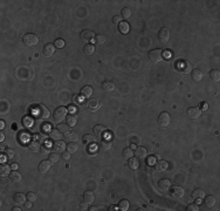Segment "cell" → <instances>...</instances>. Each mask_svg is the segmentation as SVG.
<instances>
[{
    "mask_svg": "<svg viewBox=\"0 0 220 211\" xmlns=\"http://www.w3.org/2000/svg\"><path fill=\"white\" fill-rule=\"evenodd\" d=\"M102 106H103L102 101H101L100 99H97V97H90L89 100L87 101V103H86L87 109H88L89 111L98 110Z\"/></svg>",
    "mask_w": 220,
    "mask_h": 211,
    "instance_id": "cell-1",
    "label": "cell"
},
{
    "mask_svg": "<svg viewBox=\"0 0 220 211\" xmlns=\"http://www.w3.org/2000/svg\"><path fill=\"white\" fill-rule=\"evenodd\" d=\"M22 42L27 47H34V46H36L39 43V38L35 34L32 33L25 34L24 37H22Z\"/></svg>",
    "mask_w": 220,
    "mask_h": 211,
    "instance_id": "cell-2",
    "label": "cell"
},
{
    "mask_svg": "<svg viewBox=\"0 0 220 211\" xmlns=\"http://www.w3.org/2000/svg\"><path fill=\"white\" fill-rule=\"evenodd\" d=\"M54 121L58 122V123H61L63 122V120H66L67 117V109L65 107H58L55 110H54Z\"/></svg>",
    "mask_w": 220,
    "mask_h": 211,
    "instance_id": "cell-3",
    "label": "cell"
},
{
    "mask_svg": "<svg viewBox=\"0 0 220 211\" xmlns=\"http://www.w3.org/2000/svg\"><path fill=\"white\" fill-rule=\"evenodd\" d=\"M149 59L153 63H159L163 60V52L160 49H152L149 52Z\"/></svg>",
    "mask_w": 220,
    "mask_h": 211,
    "instance_id": "cell-4",
    "label": "cell"
},
{
    "mask_svg": "<svg viewBox=\"0 0 220 211\" xmlns=\"http://www.w3.org/2000/svg\"><path fill=\"white\" fill-rule=\"evenodd\" d=\"M170 122H171V117L169 115V113L166 111H163L160 113V115L158 116V123L162 128H166L170 125Z\"/></svg>",
    "mask_w": 220,
    "mask_h": 211,
    "instance_id": "cell-5",
    "label": "cell"
},
{
    "mask_svg": "<svg viewBox=\"0 0 220 211\" xmlns=\"http://www.w3.org/2000/svg\"><path fill=\"white\" fill-rule=\"evenodd\" d=\"M170 37H171V34H170V29L168 27H163L159 31V33H158V40L162 43L168 42L169 40H170Z\"/></svg>",
    "mask_w": 220,
    "mask_h": 211,
    "instance_id": "cell-6",
    "label": "cell"
},
{
    "mask_svg": "<svg viewBox=\"0 0 220 211\" xmlns=\"http://www.w3.org/2000/svg\"><path fill=\"white\" fill-rule=\"evenodd\" d=\"M171 196L175 198V199H182L183 197L185 196V189L182 187H176L172 188V190H171Z\"/></svg>",
    "mask_w": 220,
    "mask_h": 211,
    "instance_id": "cell-7",
    "label": "cell"
},
{
    "mask_svg": "<svg viewBox=\"0 0 220 211\" xmlns=\"http://www.w3.org/2000/svg\"><path fill=\"white\" fill-rule=\"evenodd\" d=\"M54 53H55V46H54L53 43H46V45L43 46V55H45L46 58L53 56Z\"/></svg>",
    "mask_w": 220,
    "mask_h": 211,
    "instance_id": "cell-8",
    "label": "cell"
},
{
    "mask_svg": "<svg viewBox=\"0 0 220 211\" xmlns=\"http://www.w3.org/2000/svg\"><path fill=\"white\" fill-rule=\"evenodd\" d=\"M36 115H38L39 117L43 119V120H47L48 117H49V110H48L45 106L40 105L38 108H36Z\"/></svg>",
    "mask_w": 220,
    "mask_h": 211,
    "instance_id": "cell-9",
    "label": "cell"
},
{
    "mask_svg": "<svg viewBox=\"0 0 220 211\" xmlns=\"http://www.w3.org/2000/svg\"><path fill=\"white\" fill-rule=\"evenodd\" d=\"M67 149L66 144L63 143L62 141H56L55 143L53 144V151L56 154H62L65 153V150Z\"/></svg>",
    "mask_w": 220,
    "mask_h": 211,
    "instance_id": "cell-10",
    "label": "cell"
},
{
    "mask_svg": "<svg viewBox=\"0 0 220 211\" xmlns=\"http://www.w3.org/2000/svg\"><path fill=\"white\" fill-rule=\"evenodd\" d=\"M187 115L190 119H198L201 115V110L198 107H191L187 109Z\"/></svg>",
    "mask_w": 220,
    "mask_h": 211,
    "instance_id": "cell-11",
    "label": "cell"
},
{
    "mask_svg": "<svg viewBox=\"0 0 220 211\" xmlns=\"http://www.w3.org/2000/svg\"><path fill=\"white\" fill-rule=\"evenodd\" d=\"M80 37H81V39L84 40V41H90L93 39H95V34H94V32L90 31V29H84V31L81 32Z\"/></svg>",
    "mask_w": 220,
    "mask_h": 211,
    "instance_id": "cell-12",
    "label": "cell"
},
{
    "mask_svg": "<svg viewBox=\"0 0 220 211\" xmlns=\"http://www.w3.org/2000/svg\"><path fill=\"white\" fill-rule=\"evenodd\" d=\"M169 168V163L166 161H164V159H160V161H158L156 165H155V169L157 170L158 173H164V171H166Z\"/></svg>",
    "mask_w": 220,
    "mask_h": 211,
    "instance_id": "cell-13",
    "label": "cell"
},
{
    "mask_svg": "<svg viewBox=\"0 0 220 211\" xmlns=\"http://www.w3.org/2000/svg\"><path fill=\"white\" fill-rule=\"evenodd\" d=\"M191 76H192V80H193L194 82H199L203 80L204 74H203V72H201L200 69L196 68V69H192L191 71Z\"/></svg>",
    "mask_w": 220,
    "mask_h": 211,
    "instance_id": "cell-14",
    "label": "cell"
},
{
    "mask_svg": "<svg viewBox=\"0 0 220 211\" xmlns=\"http://www.w3.org/2000/svg\"><path fill=\"white\" fill-rule=\"evenodd\" d=\"M93 93H94V89H93V87L89 86V85L82 87L81 95L83 96V97H86V99H90L91 96H93Z\"/></svg>",
    "mask_w": 220,
    "mask_h": 211,
    "instance_id": "cell-15",
    "label": "cell"
},
{
    "mask_svg": "<svg viewBox=\"0 0 220 211\" xmlns=\"http://www.w3.org/2000/svg\"><path fill=\"white\" fill-rule=\"evenodd\" d=\"M158 187L162 190H170L171 189V181L168 179V178H162L158 182Z\"/></svg>",
    "mask_w": 220,
    "mask_h": 211,
    "instance_id": "cell-16",
    "label": "cell"
},
{
    "mask_svg": "<svg viewBox=\"0 0 220 211\" xmlns=\"http://www.w3.org/2000/svg\"><path fill=\"white\" fill-rule=\"evenodd\" d=\"M50 165H52V163L49 161H42L39 164V171L41 174H47L50 169Z\"/></svg>",
    "mask_w": 220,
    "mask_h": 211,
    "instance_id": "cell-17",
    "label": "cell"
},
{
    "mask_svg": "<svg viewBox=\"0 0 220 211\" xmlns=\"http://www.w3.org/2000/svg\"><path fill=\"white\" fill-rule=\"evenodd\" d=\"M65 139L67 140L68 142H76L77 140H79V135L76 133H74V131L68 130V131L65 133Z\"/></svg>",
    "mask_w": 220,
    "mask_h": 211,
    "instance_id": "cell-18",
    "label": "cell"
},
{
    "mask_svg": "<svg viewBox=\"0 0 220 211\" xmlns=\"http://www.w3.org/2000/svg\"><path fill=\"white\" fill-rule=\"evenodd\" d=\"M94 134H95L96 137H98V139H101V136H103V135L105 134V131H107V129H105V127H103V125H97L94 127Z\"/></svg>",
    "mask_w": 220,
    "mask_h": 211,
    "instance_id": "cell-19",
    "label": "cell"
},
{
    "mask_svg": "<svg viewBox=\"0 0 220 211\" xmlns=\"http://www.w3.org/2000/svg\"><path fill=\"white\" fill-rule=\"evenodd\" d=\"M192 197H193L194 199H197V202H200L201 198L205 197V191H204L203 189H199V188H198V189L192 191Z\"/></svg>",
    "mask_w": 220,
    "mask_h": 211,
    "instance_id": "cell-20",
    "label": "cell"
},
{
    "mask_svg": "<svg viewBox=\"0 0 220 211\" xmlns=\"http://www.w3.org/2000/svg\"><path fill=\"white\" fill-rule=\"evenodd\" d=\"M215 203H217V198L214 196H206L205 199H204V204H205L206 208H213L215 205Z\"/></svg>",
    "mask_w": 220,
    "mask_h": 211,
    "instance_id": "cell-21",
    "label": "cell"
},
{
    "mask_svg": "<svg viewBox=\"0 0 220 211\" xmlns=\"http://www.w3.org/2000/svg\"><path fill=\"white\" fill-rule=\"evenodd\" d=\"M102 89L104 91H115V83L111 81H103L102 82Z\"/></svg>",
    "mask_w": 220,
    "mask_h": 211,
    "instance_id": "cell-22",
    "label": "cell"
},
{
    "mask_svg": "<svg viewBox=\"0 0 220 211\" xmlns=\"http://www.w3.org/2000/svg\"><path fill=\"white\" fill-rule=\"evenodd\" d=\"M135 155H136V157L138 158H145L148 156V151H146V149L144 148V147H137L136 149V151H135Z\"/></svg>",
    "mask_w": 220,
    "mask_h": 211,
    "instance_id": "cell-23",
    "label": "cell"
},
{
    "mask_svg": "<svg viewBox=\"0 0 220 211\" xmlns=\"http://www.w3.org/2000/svg\"><path fill=\"white\" fill-rule=\"evenodd\" d=\"M100 147L103 151H109L112 148V142L110 140H102L100 142Z\"/></svg>",
    "mask_w": 220,
    "mask_h": 211,
    "instance_id": "cell-24",
    "label": "cell"
},
{
    "mask_svg": "<svg viewBox=\"0 0 220 211\" xmlns=\"http://www.w3.org/2000/svg\"><path fill=\"white\" fill-rule=\"evenodd\" d=\"M49 137H50V140H54V141H60L62 139V134L59 129H52L49 131Z\"/></svg>",
    "mask_w": 220,
    "mask_h": 211,
    "instance_id": "cell-25",
    "label": "cell"
},
{
    "mask_svg": "<svg viewBox=\"0 0 220 211\" xmlns=\"http://www.w3.org/2000/svg\"><path fill=\"white\" fill-rule=\"evenodd\" d=\"M26 196H25L24 194H21V192H17L14 194V196H13V201L17 203V204H24L25 202H26Z\"/></svg>",
    "mask_w": 220,
    "mask_h": 211,
    "instance_id": "cell-26",
    "label": "cell"
},
{
    "mask_svg": "<svg viewBox=\"0 0 220 211\" xmlns=\"http://www.w3.org/2000/svg\"><path fill=\"white\" fill-rule=\"evenodd\" d=\"M40 144H39L38 141H31L28 143V150L31 153H38L40 151Z\"/></svg>",
    "mask_w": 220,
    "mask_h": 211,
    "instance_id": "cell-27",
    "label": "cell"
},
{
    "mask_svg": "<svg viewBox=\"0 0 220 211\" xmlns=\"http://www.w3.org/2000/svg\"><path fill=\"white\" fill-rule=\"evenodd\" d=\"M95 201V196L91 191H86L83 194V202H86L87 204H91Z\"/></svg>",
    "mask_w": 220,
    "mask_h": 211,
    "instance_id": "cell-28",
    "label": "cell"
},
{
    "mask_svg": "<svg viewBox=\"0 0 220 211\" xmlns=\"http://www.w3.org/2000/svg\"><path fill=\"white\" fill-rule=\"evenodd\" d=\"M118 31H120L122 34H128L130 31V26L127 21H121L120 25H118Z\"/></svg>",
    "mask_w": 220,
    "mask_h": 211,
    "instance_id": "cell-29",
    "label": "cell"
},
{
    "mask_svg": "<svg viewBox=\"0 0 220 211\" xmlns=\"http://www.w3.org/2000/svg\"><path fill=\"white\" fill-rule=\"evenodd\" d=\"M21 178H22V176H21V174H20L19 171H17V170H14V171H11L10 179L12 181V182L19 183L20 181H21Z\"/></svg>",
    "mask_w": 220,
    "mask_h": 211,
    "instance_id": "cell-30",
    "label": "cell"
},
{
    "mask_svg": "<svg viewBox=\"0 0 220 211\" xmlns=\"http://www.w3.org/2000/svg\"><path fill=\"white\" fill-rule=\"evenodd\" d=\"M11 174V167L10 165H7V164L2 163L0 165V175L2 176V177H5V176H10Z\"/></svg>",
    "mask_w": 220,
    "mask_h": 211,
    "instance_id": "cell-31",
    "label": "cell"
},
{
    "mask_svg": "<svg viewBox=\"0 0 220 211\" xmlns=\"http://www.w3.org/2000/svg\"><path fill=\"white\" fill-rule=\"evenodd\" d=\"M129 168L132 169V170H136V169L139 168V161L137 157H132L129 158Z\"/></svg>",
    "mask_w": 220,
    "mask_h": 211,
    "instance_id": "cell-32",
    "label": "cell"
},
{
    "mask_svg": "<svg viewBox=\"0 0 220 211\" xmlns=\"http://www.w3.org/2000/svg\"><path fill=\"white\" fill-rule=\"evenodd\" d=\"M96 141V136H94V135L91 134H87L83 136V143L84 144H94Z\"/></svg>",
    "mask_w": 220,
    "mask_h": 211,
    "instance_id": "cell-33",
    "label": "cell"
},
{
    "mask_svg": "<svg viewBox=\"0 0 220 211\" xmlns=\"http://www.w3.org/2000/svg\"><path fill=\"white\" fill-rule=\"evenodd\" d=\"M83 52L86 55H93L95 53V46L91 45V43H87L86 46L83 47Z\"/></svg>",
    "mask_w": 220,
    "mask_h": 211,
    "instance_id": "cell-34",
    "label": "cell"
},
{
    "mask_svg": "<svg viewBox=\"0 0 220 211\" xmlns=\"http://www.w3.org/2000/svg\"><path fill=\"white\" fill-rule=\"evenodd\" d=\"M192 71V65L190 63V61H183L182 62V72L184 74H189Z\"/></svg>",
    "mask_w": 220,
    "mask_h": 211,
    "instance_id": "cell-35",
    "label": "cell"
},
{
    "mask_svg": "<svg viewBox=\"0 0 220 211\" xmlns=\"http://www.w3.org/2000/svg\"><path fill=\"white\" fill-rule=\"evenodd\" d=\"M66 122H67L68 127H74V125H76V122H77L76 116L73 115V114L67 115V117H66Z\"/></svg>",
    "mask_w": 220,
    "mask_h": 211,
    "instance_id": "cell-36",
    "label": "cell"
},
{
    "mask_svg": "<svg viewBox=\"0 0 220 211\" xmlns=\"http://www.w3.org/2000/svg\"><path fill=\"white\" fill-rule=\"evenodd\" d=\"M122 155H123V157H124V158L129 159V158H131L135 155V151L132 150V148H130V147H127V148L123 149V153H122Z\"/></svg>",
    "mask_w": 220,
    "mask_h": 211,
    "instance_id": "cell-37",
    "label": "cell"
},
{
    "mask_svg": "<svg viewBox=\"0 0 220 211\" xmlns=\"http://www.w3.org/2000/svg\"><path fill=\"white\" fill-rule=\"evenodd\" d=\"M210 77L212 81L214 82H219L220 80V72L218 69H212L210 72Z\"/></svg>",
    "mask_w": 220,
    "mask_h": 211,
    "instance_id": "cell-38",
    "label": "cell"
},
{
    "mask_svg": "<svg viewBox=\"0 0 220 211\" xmlns=\"http://www.w3.org/2000/svg\"><path fill=\"white\" fill-rule=\"evenodd\" d=\"M129 206H130V203L128 199H122V201H120V203H118V208H120L122 211L129 210Z\"/></svg>",
    "mask_w": 220,
    "mask_h": 211,
    "instance_id": "cell-39",
    "label": "cell"
},
{
    "mask_svg": "<svg viewBox=\"0 0 220 211\" xmlns=\"http://www.w3.org/2000/svg\"><path fill=\"white\" fill-rule=\"evenodd\" d=\"M79 150V145H77L75 142H70V143L67 145V151L70 154H75Z\"/></svg>",
    "mask_w": 220,
    "mask_h": 211,
    "instance_id": "cell-40",
    "label": "cell"
},
{
    "mask_svg": "<svg viewBox=\"0 0 220 211\" xmlns=\"http://www.w3.org/2000/svg\"><path fill=\"white\" fill-rule=\"evenodd\" d=\"M131 14H132V12H131V10L130 8H123L122 10V12H121V18H123V19L128 20L131 17Z\"/></svg>",
    "mask_w": 220,
    "mask_h": 211,
    "instance_id": "cell-41",
    "label": "cell"
},
{
    "mask_svg": "<svg viewBox=\"0 0 220 211\" xmlns=\"http://www.w3.org/2000/svg\"><path fill=\"white\" fill-rule=\"evenodd\" d=\"M105 40H107V37H105L104 34H98V35H96L95 37L96 45H103V43L105 42Z\"/></svg>",
    "mask_w": 220,
    "mask_h": 211,
    "instance_id": "cell-42",
    "label": "cell"
},
{
    "mask_svg": "<svg viewBox=\"0 0 220 211\" xmlns=\"http://www.w3.org/2000/svg\"><path fill=\"white\" fill-rule=\"evenodd\" d=\"M40 151H41L40 154H42V155L50 153V145H49V143H43L41 145V148H40Z\"/></svg>",
    "mask_w": 220,
    "mask_h": 211,
    "instance_id": "cell-43",
    "label": "cell"
},
{
    "mask_svg": "<svg viewBox=\"0 0 220 211\" xmlns=\"http://www.w3.org/2000/svg\"><path fill=\"white\" fill-rule=\"evenodd\" d=\"M48 161H49L52 164L58 163L59 162V155L56 153H50L49 154V158H48Z\"/></svg>",
    "mask_w": 220,
    "mask_h": 211,
    "instance_id": "cell-44",
    "label": "cell"
},
{
    "mask_svg": "<svg viewBox=\"0 0 220 211\" xmlns=\"http://www.w3.org/2000/svg\"><path fill=\"white\" fill-rule=\"evenodd\" d=\"M26 198H27V201H29V202H35L36 199H38V196H36V194L35 192H32V191H29V192H27V195H26Z\"/></svg>",
    "mask_w": 220,
    "mask_h": 211,
    "instance_id": "cell-45",
    "label": "cell"
},
{
    "mask_svg": "<svg viewBox=\"0 0 220 211\" xmlns=\"http://www.w3.org/2000/svg\"><path fill=\"white\" fill-rule=\"evenodd\" d=\"M54 46H55V48H63L65 47V40L61 38L56 39V40L54 41Z\"/></svg>",
    "mask_w": 220,
    "mask_h": 211,
    "instance_id": "cell-46",
    "label": "cell"
},
{
    "mask_svg": "<svg viewBox=\"0 0 220 211\" xmlns=\"http://www.w3.org/2000/svg\"><path fill=\"white\" fill-rule=\"evenodd\" d=\"M5 155H6V157L7 158H13L15 156V151H14V149H12V148H7L5 150Z\"/></svg>",
    "mask_w": 220,
    "mask_h": 211,
    "instance_id": "cell-47",
    "label": "cell"
},
{
    "mask_svg": "<svg viewBox=\"0 0 220 211\" xmlns=\"http://www.w3.org/2000/svg\"><path fill=\"white\" fill-rule=\"evenodd\" d=\"M187 211H199V206L198 204H194V203H191V204H189L187 205Z\"/></svg>",
    "mask_w": 220,
    "mask_h": 211,
    "instance_id": "cell-48",
    "label": "cell"
},
{
    "mask_svg": "<svg viewBox=\"0 0 220 211\" xmlns=\"http://www.w3.org/2000/svg\"><path fill=\"white\" fill-rule=\"evenodd\" d=\"M121 20H122V18H121L120 15H115V17L112 18V22H114L115 25H120Z\"/></svg>",
    "mask_w": 220,
    "mask_h": 211,
    "instance_id": "cell-49",
    "label": "cell"
},
{
    "mask_svg": "<svg viewBox=\"0 0 220 211\" xmlns=\"http://www.w3.org/2000/svg\"><path fill=\"white\" fill-rule=\"evenodd\" d=\"M31 208H32V202H29V201L25 202L24 203V209L28 210V209H31Z\"/></svg>",
    "mask_w": 220,
    "mask_h": 211,
    "instance_id": "cell-50",
    "label": "cell"
},
{
    "mask_svg": "<svg viewBox=\"0 0 220 211\" xmlns=\"http://www.w3.org/2000/svg\"><path fill=\"white\" fill-rule=\"evenodd\" d=\"M70 155H72V154L70 153H62V158L63 159H66V161H68V159H69V158H70Z\"/></svg>",
    "mask_w": 220,
    "mask_h": 211,
    "instance_id": "cell-51",
    "label": "cell"
},
{
    "mask_svg": "<svg viewBox=\"0 0 220 211\" xmlns=\"http://www.w3.org/2000/svg\"><path fill=\"white\" fill-rule=\"evenodd\" d=\"M200 107H201V109H203V110H207V108H208V103H207V102H201Z\"/></svg>",
    "mask_w": 220,
    "mask_h": 211,
    "instance_id": "cell-52",
    "label": "cell"
},
{
    "mask_svg": "<svg viewBox=\"0 0 220 211\" xmlns=\"http://www.w3.org/2000/svg\"><path fill=\"white\" fill-rule=\"evenodd\" d=\"M80 209H81V210H87V209H88V208H87V203H86V202H83V203H81V204H80Z\"/></svg>",
    "mask_w": 220,
    "mask_h": 211,
    "instance_id": "cell-53",
    "label": "cell"
},
{
    "mask_svg": "<svg viewBox=\"0 0 220 211\" xmlns=\"http://www.w3.org/2000/svg\"><path fill=\"white\" fill-rule=\"evenodd\" d=\"M88 210H90V211H96V210H98V208L97 206H90Z\"/></svg>",
    "mask_w": 220,
    "mask_h": 211,
    "instance_id": "cell-54",
    "label": "cell"
},
{
    "mask_svg": "<svg viewBox=\"0 0 220 211\" xmlns=\"http://www.w3.org/2000/svg\"><path fill=\"white\" fill-rule=\"evenodd\" d=\"M11 168L13 169V170H17V169H18V164H12V167H11Z\"/></svg>",
    "mask_w": 220,
    "mask_h": 211,
    "instance_id": "cell-55",
    "label": "cell"
},
{
    "mask_svg": "<svg viewBox=\"0 0 220 211\" xmlns=\"http://www.w3.org/2000/svg\"><path fill=\"white\" fill-rule=\"evenodd\" d=\"M109 210H111V211H114V210H117V208H116V206H115V205H111V206H110V208H109Z\"/></svg>",
    "mask_w": 220,
    "mask_h": 211,
    "instance_id": "cell-56",
    "label": "cell"
},
{
    "mask_svg": "<svg viewBox=\"0 0 220 211\" xmlns=\"http://www.w3.org/2000/svg\"><path fill=\"white\" fill-rule=\"evenodd\" d=\"M12 210H13V211H20V210H21V209H20L19 206H14V208H13Z\"/></svg>",
    "mask_w": 220,
    "mask_h": 211,
    "instance_id": "cell-57",
    "label": "cell"
},
{
    "mask_svg": "<svg viewBox=\"0 0 220 211\" xmlns=\"http://www.w3.org/2000/svg\"><path fill=\"white\" fill-rule=\"evenodd\" d=\"M4 139H5V136H4V134L1 133V134H0V141L2 142V141H4Z\"/></svg>",
    "mask_w": 220,
    "mask_h": 211,
    "instance_id": "cell-58",
    "label": "cell"
},
{
    "mask_svg": "<svg viewBox=\"0 0 220 211\" xmlns=\"http://www.w3.org/2000/svg\"><path fill=\"white\" fill-rule=\"evenodd\" d=\"M0 150H1V151H4V150H5V147H4V144H1V145H0Z\"/></svg>",
    "mask_w": 220,
    "mask_h": 211,
    "instance_id": "cell-59",
    "label": "cell"
}]
</instances>
